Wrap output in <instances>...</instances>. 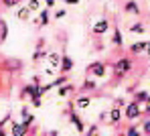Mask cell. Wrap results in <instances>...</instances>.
Returning <instances> with one entry per match:
<instances>
[{
  "instance_id": "ac0fdd59",
  "label": "cell",
  "mask_w": 150,
  "mask_h": 136,
  "mask_svg": "<svg viewBox=\"0 0 150 136\" xmlns=\"http://www.w3.org/2000/svg\"><path fill=\"white\" fill-rule=\"evenodd\" d=\"M128 30H130V33H134V35H144V33H146V27H144L142 23H134V25H130Z\"/></svg>"
},
{
  "instance_id": "277c9868",
  "label": "cell",
  "mask_w": 150,
  "mask_h": 136,
  "mask_svg": "<svg viewBox=\"0 0 150 136\" xmlns=\"http://www.w3.org/2000/svg\"><path fill=\"white\" fill-rule=\"evenodd\" d=\"M89 75H93V77H103L105 75V63L103 61H93L91 65H87V69H85Z\"/></svg>"
},
{
  "instance_id": "8992f818",
  "label": "cell",
  "mask_w": 150,
  "mask_h": 136,
  "mask_svg": "<svg viewBox=\"0 0 150 136\" xmlns=\"http://www.w3.org/2000/svg\"><path fill=\"white\" fill-rule=\"evenodd\" d=\"M73 59L71 57H67V55H61V65H59V71L61 73H69L71 69H73Z\"/></svg>"
},
{
  "instance_id": "ba28073f",
  "label": "cell",
  "mask_w": 150,
  "mask_h": 136,
  "mask_svg": "<svg viewBox=\"0 0 150 136\" xmlns=\"http://www.w3.org/2000/svg\"><path fill=\"white\" fill-rule=\"evenodd\" d=\"M150 41H138V43H134V45H130V53L132 55H138V53H144L146 49H148Z\"/></svg>"
},
{
  "instance_id": "4316f807",
  "label": "cell",
  "mask_w": 150,
  "mask_h": 136,
  "mask_svg": "<svg viewBox=\"0 0 150 136\" xmlns=\"http://www.w3.org/2000/svg\"><path fill=\"white\" fill-rule=\"evenodd\" d=\"M85 132H87V134H98V132H100V128H98V124H93V126L85 128Z\"/></svg>"
},
{
  "instance_id": "e0dca14e",
  "label": "cell",
  "mask_w": 150,
  "mask_h": 136,
  "mask_svg": "<svg viewBox=\"0 0 150 136\" xmlns=\"http://www.w3.org/2000/svg\"><path fill=\"white\" fill-rule=\"evenodd\" d=\"M28 16H30V8H28V6H21V8L16 10V18H21V21H28Z\"/></svg>"
},
{
  "instance_id": "1f68e13d",
  "label": "cell",
  "mask_w": 150,
  "mask_h": 136,
  "mask_svg": "<svg viewBox=\"0 0 150 136\" xmlns=\"http://www.w3.org/2000/svg\"><path fill=\"white\" fill-rule=\"evenodd\" d=\"M146 51H148V59H150V45H148V49H146Z\"/></svg>"
},
{
  "instance_id": "7402d4cb",
  "label": "cell",
  "mask_w": 150,
  "mask_h": 136,
  "mask_svg": "<svg viewBox=\"0 0 150 136\" xmlns=\"http://www.w3.org/2000/svg\"><path fill=\"white\" fill-rule=\"evenodd\" d=\"M91 89H96V81L87 79V81H85L83 85H81V89H79V91H83V93H85V91H91Z\"/></svg>"
},
{
  "instance_id": "cb8c5ba5",
  "label": "cell",
  "mask_w": 150,
  "mask_h": 136,
  "mask_svg": "<svg viewBox=\"0 0 150 136\" xmlns=\"http://www.w3.org/2000/svg\"><path fill=\"white\" fill-rule=\"evenodd\" d=\"M30 104H33L35 108H41V106H43V100H41V96H35V98H30Z\"/></svg>"
},
{
  "instance_id": "9a60e30c",
  "label": "cell",
  "mask_w": 150,
  "mask_h": 136,
  "mask_svg": "<svg viewBox=\"0 0 150 136\" xmlns=\"http://www.w3.org/2000/svg\"><path fill=\"white\" fill-rule=\"evenodd\" d=\"M112 43H114L116 47H122V45H124L122 33H120V28H118V27H114V37H112Z\"/></svg>"
},
{
  "instance_id": "484cf974",
  "label": "cell",
  "mask_w": 150,
  "mask_h": 136,
  "mask_svg": "<svg viewBox=\"0 0 150 136\" xmlns=\"http://www.w3.org/2000/svg\"><path fill=\"white\" fill-rule=\"evenodd\" d=\"M142 134H150V120L142 122Z\"/></svg>"
},
{
  "instance_id": "52a82bcc",
  "label": "cell",
  "mask_w": 150,
  "mask_h": 136,
  "mask_svg": "<svg viewBox=\"0 0 150 136\" xmlns=\"http://www.w3.org/2000/svg\"><path fill=\"white\" fill-rule=\"evenodd\" d=\"M108 28H110L108 18H101V21H98V23L91 27V30H93V35H103V33H108Z\"/></svg>"
},
{
  "instance_id": "3957f363",
  "label": "cell",
  "mask_w": 150,
  "mask_h": 136,
  "mask_svg": "<svg viewBox=\"0 0 150 136\" xmlns=\"http://www.w3.org/2000/svg\"><path fill=\"white\" fill-rule=\"evenodd\" d=\"M69 120H71V124H73L75 128H77V132H85V124H83V120L77 116V112H75V104H69Z\"/></svg>"
},
{
  "instance_id": "6da1fadb",
  "label": "cell",
  "mask_w": 150,
  "mask_h": 136,
  "mask_svg": "<svg viewBox=\"0 0 150 136\" xmlns=\"http://www.w3.org/2000/svg\"><path fill=\"white\" fill-rule=\"evenodd\" d=\"M130 69H132V59L130 57H122L120 61H116L114 63V73L118 75V77H124L130 73Z\"/></svg>"
},
{
  "instance_id": "8fae6325",
  "label": "cell",
  "mask_w": 150,
  "mask_h": 136,
  "mask_svg": "<svg viewBox=\"0 0 150 136\" xmlns=\"http://www.w3.org/2000/svg\"><path fill=\"white\" fill-rule=\"evenodd\" d=\"M47 59H49V65L53 69H59V65H61V55L59 53H47Z\"/></svg>"
},
{
  "instance_id": "2e32d148",
  "label": "cell",
  "mask_w": 150,
  "mask_h": 136,
  "mask_svg": "<svg viewBox=\"0 0 150 136\" xmlns=\"http://www.w3.org/2000/svg\"><path fill=\"white\" fill-rule=\"evenodd\" d=\"M49 25V8H43L39 14V27H47Z\"/></svg>"
},
{
  "instance_id": "d6986e66",
  "label": "cell",
  "mask_w": 150,
  "mask_h": 136,
  "mask_svg": "<svg viewBox=\"0 0 150 136\" xmlns=\"http://www.w3.org/2000/svg\"><path fill=\"white\" fill-rule=\"evenodd\" d=\"M134 100H136L138 104H142V102H148V91H146V89H142V91H136Z\"/></svg>"
},
{
  "instance_id": "4fadbf2b",
  "label": "cell",
  "mask_w": 150,
  "mask_h": 136,
  "mask_svg": "<svg viewBox=\"0 0 150 136\" xmlns=\"http://www.w3.org/2000/svg\"><path fill=\"white\" fill-rule=\"evenodd\" d=\"M6 69L14 73V71L23 69V63H21V61H16V59H6Z\"/></svg>"
},
{
  "instance_id": "30bf717a",
  "label": "cell",
  "mask_w": 150,
  "mask_h": 136,
  "mask_svg": "<svg viewBox=\"0 0 150 136\" xmlns=\"http://www.w3.org/2000/svg\"><path fill=\"white\" fill-rule=\"evenodd\" d=\"M124 10L128 12V14H140V6H138V2H134V0H128L124 4Z\"/></svg>"
},
{
  "instance_id": "83f0119b",
  "label": "cell",
  "mask_w": 150,
  "mask_h": 136,
  "mask_svg": "<svg viewBox=\"0 0 150 136\" xmlns=\"http://www.w3.org/2000/svg\"><path fill=\"white\" fill-rule=\"evenodd\" d=\"M65 14H67V10H57V12H55V18H63Z\"/></svg>"
},
{
  "instance_id": "f546056e",
  "label": "cell",
  "mask_w": 150,
  "mask_h": 136,
  "mask_svg": "<svg viewBox=\"0 0 150 136\" xmlns=\"http://www.w3.org/2000/svg\"><path fill=\"white\" fill-rule=\"evenodd\" d=\"M65 4H79V0H65Z\"/></svg>"
},
{
  "instance_id": "603a6c76",
  "label": "cell",
  "mask_w": 150,
  "mask_h": 136,
  "mask_svg": "<svg viewBox=\"0 0 150 136\" xmlns=\"http://www.w3.org/2000/svg\"><path fill=\"white\" fill-rule=\"evenodd\" d=\"M26 6L30 8V12H35V10H39L41 2H39V0H28V4H26Z\"/></svg>"
},
{
  "instance_id": "4dcf8cb0",
  "label": "cell",
  "mask_w": 150,
  "mask_h": 136,
  "mask_svg": "<svg viewBox=\"0 0 150 136\" xmlns=\"http://www.w3.org/2000/svg\"><path fill=\"white\" fill-rule=\"evenodd\" d=\"M45 2H47V8H51V6L55 4V0H45Z\"/></svg>"
},
{
  "instance_id": "44dd1931",
  "label": "cell",
  "mask_w": 150,
  "mask_h": 136,
  "mask_svg": "<svg viewBox=\"0 0 150 136\" xmlns=\"http://www.w3.org/2000/svg\"><path fill=\"white\" fill-rule=\"evenodd\" d=\"M6 37H8V27L4 21H0V41H6Z\"/></svg>"
},
{
  "instance_id": "ffe728a7",
  "label": "cell",
  "mask_w": 150,
  "mask_h": 136,
  "mask_svg": "<svg viewBox=\"0 0 150 136\" xmlns=\"http://www.w3.org/2000/svg\"><path fill=\"white\" fill-rule=\"evenodd\" d=\"M47 57V51H43V47H39L35 53H33V61H41V59H45Z\"/></svg>"
},
{
  "instance_id": "5b68a950",
  "label": "cell",
  "mask_w": 150,
  "mask_h": 136,
  "mask_svg": "<svg viewBox=\"0 0 150 136\" xmlns=\"http://www.w3.org/2000/svg\"><path fill=\"white\" fill-rule=\"evenodd\" d=\"M122 116H124V112H122V106H120V104L112 106V110H110V124H114V126L120 124Z\"/></svg>"
},
{
  "instance_id": "7a4b0ae2",
  "label": "cell",
  "mask_w": 150,
  "mask_h": 136,
  "mask_svg": "<svg viewBox=\"0 0 150 136\" xmlns=\"http://www.w3.org/2000/svg\"><path fill=\"white\" fill-rule=\"evenodd\" d=\"M124 116H126V120H136V118H140L142 116V108H140V104L136 102V100H132L128 106H126V110H124Z\"/></svg>"
},
{
  "instance_id": "5bb4252c",
  "label": "cell",
  "mask_w": 150,
  "mask_h": 136,
  "mask_svg": "<svg viewBox=\"0 0 150 136\" xmlns=\"http://www.w3.org/2000/svg\"><path fill=\"white\" fill-rule=\"evenodd\" d=\"M73 85H69V83H61V85H59V91H57V93H59V96H61V98H65V96H69V93H73Z\"/></svg>"
},
{
  "instance_id": "f1b7e54d",
  "label": "cell",
  "mask_w": 150,
  "mask_h": 136,
  "mask_svg": "<svg viewBox=\"0 0 150 136\" xmlns=\"http://www.w3.org/2000/svg\"><path fill=\"white\" fill-rule=\"evenodd\" d=\"M21 116H23V118H26V116H28V108H26V106H23V108H21Z\"/></svg>"
},
{
  "instance_id": "7c38bea8",
  "label": "cell",
  "mask_w": 150,
  "mask_h": 136,
  "mask_svg": "<svg viewBox=\"0 0 150 136\" xmlns=\"http://www.w3.org/2000/svg\"><path fill=\"white\" fill-rule=\"evenodd\" d=\"M89 104H91V98H89V96H79V98H77V102H75V108L85 110Z\"/></svg>"
},
{
  "instance_id": "9c48e42d",
  "label": "cell",
  "mask_w": 150,
  "mask_h": 136,
  "mask_svg": "<svg viewBox=\"0 0 150 136\" xmlns=\"http://www.w3.org/2000/svg\"><path fill=\"white\" fill-rule=\"evenodd\" d=\"M28 132V128H26L23 122H12V130H10V134L12 136H23Z\"/></svg>"
},
{
  "instance_id": "d4e9b609",
  "label": "cell",
  "mask_w": 150,
  "mask_h": 136,
  "mask_svg": "<svg viewBox=\"0 0 150 136\" xmlns=\"http://www.w3.org/2000/svg\"><path fill=\"white\" fill-rule=\"evenodd\" d=\"M126 134H142V128H138V126H130V128L126 130Z\"/></svg>"
}]
</instances>
